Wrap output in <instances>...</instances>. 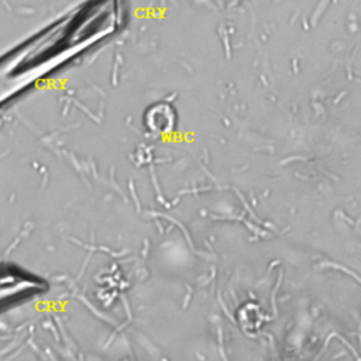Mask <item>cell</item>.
<instances>
[{
    "label": "cell",
    "instance_id": "obj_1",
    "mask_svg": "<svg viewBox=\"0 0 361 361\" xmlns=\"http://www.w3.org/2000/svg\"><path fill=\"white\" fill-rule=\"evenodd\" d=\"M175 111L166 103H157L151 106L144 116V123L154 134H166L175 126Z\"/></svg>",
    "mask_w": 361,
    "mask_h": 361
}]
</instances>
